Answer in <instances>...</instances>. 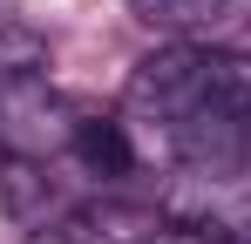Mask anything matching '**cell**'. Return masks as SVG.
I'll list each match as a JSON object with an SVG mask.
<instances>
[{"label":"cell","mask_w":251,"mask_h":244,"mask_svg":"<svg viewBox=\"0 0 251 244\" xmlns=\"http://www.w3.org/2000/svg\"><path fill=\"white\" fill-rule=\"evenodd\" d=\"M123 102L197 176H238L251 163V61L245 54L170 41L136 61Z\"/></svg>","instance_id":"obj_1"},{"label":"cell","mask_w":251,"mask_h":244,"mask_svg":"<svg viewBox=\"0 0 251 244\" xmlns=\"http://www.w3.org/2000/svg\"><path fill=\"white\" fill-rule=\"evenodd\" d=\"M75 129H82V109L68 95H54L41 75L0 81V149L7 156H27V163L68 156Z\"/></svg>","instance_id":"obj_2"},{"label":"cell","mask_w":251,"mask_h":244,"mask_svg":"<svg viewBox=\"0 0 251 244\" xmlns=\"http://www.w3.org/2000/svg\"><path fill=\"white\" fill-rule=\"evenodd\" d=\"M245 14H251V0H136V21H150V27H163L176 41L217 34V27L245 21Z\"/></svg>","instance_id":"obj_3"},{"label":"cell","mask_w":251,"mask_h":244,"mask_svg":"<svg viewBox=\"0 0 251 244\" xmlns=\"http://www.w3.org/2000/svg\"><path fill=\"white\" fill-rule=\"evenodd\" d=\"M68 156L82 163L88 176L116 183V176H129V170H136V143H129V129H123V122H109V116H82L75 143H68Z\"/></svg>","instance_id":"obj_4"},{"label":"cell","mask_w":251,"mask_h":244,"mask_svg":"<svg viewBox=\"0 0 251 244\" xmlns=\"http://www.w3.org/2000/svg\"><path fill=\"white\" fill-rule=\"evenodd\" d=\"M48 68V41L27 27V21H14L7 7H0V81H21V75H41Z\"/></svg>","instance_id":"obj_5"},{"label":"cell","mask_w":251,"mask_h":244,"mask_svg":"<svg viewBox=\"0 0 251 244\" xmlns=\"http://www.w3.org/2000/svg\"><path fill=\"white\" fill-rule=\"evenodd\" d=\"M143 244H224V231L204 224V217H183V224H163V217H156V231H150Z\"/></svg>","instance_id":"obj_6"},{"label":"cell","mask_w":251,"mask_h":244,"mask_svg":"<svg viewBox=\"0 0 251 244\" xmlns=\"http://www.w3.org/2000/svg\"><path fill=\"white\" fill-rule=\"evenodd\" d=\"M34 244H102V231H95L88 217H61V224L34 231Z\"/></svg>","instance_id":"obj_7"}]
</instances>
